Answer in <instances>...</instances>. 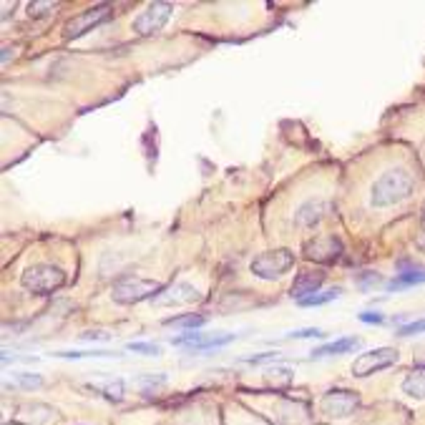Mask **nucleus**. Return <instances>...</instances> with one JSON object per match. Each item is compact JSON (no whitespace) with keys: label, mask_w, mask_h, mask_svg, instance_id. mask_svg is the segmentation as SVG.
I'll return each instance as SVG.
<instances>
[{"label":"nucleus","mask_w":425,"mask_h":425,"mask_svg":"<svg viewBox=\"0 0 425 425\" xmlns=\"http://www.w3.org/2000/svg\"><path fill=\"white\" fill-rule=\"evenodd\" d=\"M413 189H415V179H413V174L408 169L403 167L388 169L370 187V204L375 209H385V207L405 202L413 194Z\"/></svg>","instance_id":"nucleus-1"},{"label":"nucleus","mask_w":425,"mask_h":425,"mask_svg":"<svg viewBox=\"0 0 425 425\" xmlns=\"http://www.w3.org/2000/svg\"><path fill=\"white\" fill-rule=\"evenodd\" d=\"M21 285L33 294H50L66 285V272L53 265H33L23 272Z\"/></svg>","instance_id":"nucleus-2"},{"label":"nucleus","mask_w":425,"mask_h":425,"mask_svg":"<svg viewBox=\"0 0 425 425\" xmlns=\"http://www.w3.org/2000/svg\"><path fill=\"white\" fill-rule=\"evenodd\" d=\"M164 292V287L153 279H141V277H126L121 282H116L111 290L113 302L119 305H136V302L153 300L156 294Z\"/></svg>","instance_id":"nucleus-3"},{"label":"nucleus","mask_w":425,"mask_h":425,"mask_svg":"<svg viewBox=\"0 0 425 425\" xmlns=\"http://www.w3.org/2000/svg\"><path fill=\"white\" fill-rule=\"evenodd\" d=\"M294 254L290 249H272L265 254H257L252 259V274L259 279H279L287 270H292Z\"/></svg>","instance_id":"nucleus-4"},{"label":"nucleus","mask_w":425,"mask_h":425,"mask_svg":"<svg viewBox=\"0 0 425 425\" xmlns=\"http://www.w3.org/2000/svg\"><path fill=\"white\" fill-rule=\"evenodd\" d=\"M397 363V350L395 348H375L368 350L363 355H357V360L352 363V375L355 377H368L377 370H385Z\"/></svg>","instance_id":"nucleus-5"},{"label":"nucleus","mask_w":425,"mask_h":425,"mask_svg":"<svg viewBox=\"0 0 425 425\" xmlns=\"http://www.w3.org/2000/svg\"><path fill=\"white\" fill-rule=\"evenodd\" d=\"M171 10H174L171 3H151V6H147L144 13L136 15V21H133V30H136L139 35L159 33V30L167 26L169 18H171Z\"/></svg>","instance_id":"nucleus-6"},{"label":"nucleus","mask_w":425,"mask_h":425,"mask_svg":"<svg viewBox=\"0 0 425 425\" xmlns=\"http://www.w3.org/2000/svg\"><path fill=\"white\" fill-rule=\"evenodd\" d=\"M108 18H111V6L91 8V10H86V13L76 15L73 21L66 23V28H63V35H66L68 41H73V38H81V35H86L91 28H96V26L106 23Z\"/></svg>","instance_id":"nucleus-7"},{"label":"nucleus","mask_w":425,"mask_h":425,"mask_svg":"<svg viewBox=\"0 0 425 425\" xmlns=\"http://www.w3.org/2000/svg\"><path fill=\"white\" fill-rule=\"evenodd\" d=\"M342 254V242L337 237H317L305 244V257L310 262H334Z\"/></svg>","instance_id":"nucleus-8"},{"label":"nucleus","mask_w":425,"mask_h":425,"mask_svg":"<svg viewBox=\"0 0 425 425\" xmlns=\"http://www.w3.org/2000/svg\"><path fill=\"white\" fill-rule=\"evenodd\" d=\"M357 408V395L348 390H332L322 397V413L330 418H348Z\"/></svg>","instance_id":"nucleus-9"},{"label":"nucleus","mask_w":425,"mask_h":425,"mask_svg":"<svg viewBox=\"0 0 425 425\" xmlns=\"http://www.w3.org/2000/svg\"><path fill=\"white\" fill-rule=\"evenodd\" d=\"M196 300H199V290L187 285V282H179V285L169 287L161 294H156L151 302L156 307H171V305H189V302H196Z\"/></svg>","instance_id":"nucleus-10"},{"label":"nucleus","mask_w":425,"mask_h":425,"mask_svg":"<svg viewBox=\"0 0 425 425\" xmlns=\"http://www.w3.org/2000/svg\"><path fill=\"white\" fill-rule=\"evenodd\" d=\"M322 282H325V274L322 272L297 274V279H294V285H292V297L300 302V300H305V297H310V294L320 292Z\"/></svg>","instance_id":"nucleus-11"},{"label":"nucleus","mask_w":425,"mask_h":425,"mask_svg":"<svg viewBox=\"0 0 425 425\" xmlns=\"http://www.w3.org/2000/svg\"><path fill=\"white\" fill-rule=\"evenodd\" d=\"M413 285H425V270L423 267H408V265H400V274L395 279L388 282V290H405V287H413Z\"/></svg>","instance_id":"nucleus-12"},{"label":"nucleus","mask_w":425,"mask_h":425,"mask_svg":"<svg viewBox=\"0 0 425 425\" xmlns=\"http://www.w3.org/2000/svg\"><path fill=\"white\" fill-rule=\"evenodd\" d=\"M360 348V337H342V340H334L322 345L312 352V357H328V355H345V352H352V350Z\"/></svg>","instance_id":"nucleus-13"},{"label":"nucleus","mask_w":425,"mask_h":425,"mask_svg":"<svg viewBox=\"0 0 425 425\" xmlns=\"http://www.w3.org/2000/svg\"><path fill=\"white\" fill-rule=\"evenodd\" d=\"M322 211H325V202H320V199H310V202H305L300 209H297L294 219H297L300 227H314V224L322 219Z\"/></svg>","instance_id":"nucleus-14"},{"label":"nucleus","mask_w":425,"mask_h":425,"mask_svg":"<svg viewBox=\"0 0 425 425\" xmlns=\"http://www.w3.org/2000/svg\"><path fill=\"white\" fill-rule=\"evenodd\" d=\"M403 393L410 397H425V368H415L403 380Z\"/></svg>","instance_id":"nucleus-15"},{"label":"nucleus","mask_w":425,"mask_h":425,"mask_svg":"<svg viewBox=\"0 0 425 425\" xmlns=\"http://www.w3.org/2000/svg\"><path fill=\"white\" fill-rule=\"evenodd\" d=\"M342 294V287H332V290H325V292H314L305 300H300V307H320V305H328V302L337 300Z\"/></svg>","instance_id":"nucleus-16"},{"label":"nucleus","mask_w":425,"mask_h":425,"mask_svg":"<svg viewBox=\"0 0 425 425\" xmlns=\"http://www.w3.org/2000/svg\"><path fill=\"white\" fill-rule=\"evenodd\" d=\"M229 342H234V334L224 332V334H211V337H204L196 342V345H191V350L194 352H199V350H216V348H224V345H229Z\"/></svg>","instance_id":"nucleus-17"},{"label":"nucleus","mask_w":425,"mask_h":425,"mask_svg":"<svg viewBox=\"0 0 425 425\" xmlns=\"http://www.w3.org/2000/svg\"><path fill=\"white\" fill-rule=\"evenodd\" d=\"M204 322H207V317H204V314H184V317H169L164 325H169V328L196 330V328H202Z\"/></svg>","instance_id":"nucleus-18"},{"label":"nucleus","mask_w":425,"mask_h":425,"mask_svg":"<svg viewBox=\"0 0 425 425\" xmlns=\"http://www.w3.org/2000/svg\"><path fill=\"white\" fill-rule=\"evenodd\" d=\"M93 390L104 393L108 400H116L119 403L121 397H124V380H108V383H101V385H91Z\"/></svg>","instance_id":"nucleus-19"},{"label":"nucleus","mask_w":425,"mask_h":425,"mask_svg":"<svg viewBox=\"0 0 425 425\" xmlns=\"http://www.w3.org/2000/svg\"><path fill=\"white\" fill-rule=\"evenodd\" d=\"M13 385L15 388H23V390H33V388H41L43 385V377L30 375V372H18V375L13 377Z\"/></svg>","instance_id":"nucleus-20"},{"label":"nucleus","mask_w":425,"mask_h":425,"mask_svg":"<svg viewBox=\"0 0 425 425\" xmlns=\"http://www.w3.org/2000/svg\"><path fill=\"white\" fill-rule=\"evenodd\" d=\"M129 350L131 352H139V355H159L161 348L153 345V342H129Z\"/></svg>","instance_id":"nucleus-21"},{"label":"nucleus","mask_w":425,"mask_h":425,"mask_svg":"<svg viewBox=\"0 0 425 425\" xmlns=\"http://www.w3.org/2000/svg\"><path fill=\"white\" fill-rule=\"evenodd\" d=\"M420 332H425V317L423 320H413V322H408V325H400V328H397V334H400V337H410V334H420Z\"/></svg>","instance_id":"nucleus-22"},{"label":"nucleus","mask_w":425,"mask_h":425,"mask_svg":"<svg viewBox=\"0 0 425 425\" xmlns=\"http://www.w3.org/2000/svg\"><path fill=\"white\" fill-rule=\"evenodd\" d=\"M139 385L144 388V393H151L156 390V388H161V385H167V375H144L139 377Z\"/></svg>","instance_id":"nucleus-23"},{"label":"nucleus","mask_w":425,"mask_h":425,"mask_svg":"<svg viewBox=\"0 0 425 425\" xmlns=\"http://www.w3.org/2000/svg\"><path fill=\"white\" fill-rule=\"evenodd\" d=\"M290 340H307V337H322V330L317 328H305V330H292L287 334Z\"/></svg>","instance_id":"nucleus-24"},{"label":"nucleus","mask_w":425,"mask_h":425,"mask_svg":"<svg viewBox=\"0 0 425 425\" xmlns=\"http://www.w3.org/2000/svg\"><path fill=\"white\" fill-rule=\"evenodd\" d=\"M380 282H383V277L375 272H363L357 277V285L363 287V290H368V287H372V285H380Z\"/></svg>","instance_id":"nucleus-25"},{"label":"nucleus","mask_w":425,"mask_h":425,"mask_svg":"<svg viewBox=\"0 0 425 425\" xmlns=\"http://www.w3.org/2000/svg\"><path fill=\"white\" fill-rule=\"evenodd\" d=\"M357 317H360V322H365V325H383L385 322V317L380 312H360Z\"/></svg>","instance_id":"nucleus-26"},{"label":"nucleus","mask_w":425,"mask_h":425,"mask_svg":"<svg viewBox=\"0 0 425 425\" xmlns=\"http://www.w3.org/2000/svg\"><path fill=\"white\" fill-rule=\"evenodd\" d=\"M53 8H58V3H30L28 6V10H30V15H43V10H53Z\"/></svg>","instance_id":"nucleus-27"},{"label":"nucleus","mask_w":425,"mask_h":425,"mask_svg":"<svg viewBox=\"0 0 425 425\" xmlns=\"http://www.w3.org/2000/svg\"><path fill=\"white\" fill-rule=\"evenodd\" d=\"M272 360H277V352H265V355L247 357L244 363H249V365H259V363H272Z\"/></svg>","instance_id":"nucleus-28"},{"label":"nucleus","mask_w":425,"mask_h":425,"mask_svg":"<svg viewBox=\"0 0 425 425\" xmlns=\"http://www.w3.org/2000/svg\"><path fill=\"white\" fill-rule=\"evenodd\" d=\"M108 334L106 332H86V334H81V340H106Z\"/></svg>","instance_id":"nucleus-29"},{"label":"nucleus","mask_w":425,"mask_h":425,"mask_svg":"<svg viewBox=\"0 0 425 425\" xmlns=\"http://www.w3.org/2000/svg\"><path fill=\"white\" fill-rule=\"evenodd\" d=\"M8 61H10V48L3 50V63H8Z\"/></svg>","instance_id":"nucleus-30"},{"label":"nucleus","mask_w":425,"mask_h":425,"mask_svg":"<svg viewBox=\"0 0 425 425\" xmlns=\"http://www.w3.org/2000/svg\"><path fill=\"white\" fill-rule=\"evenodd\" d=\"M423 219H425V204H423Z\"/></svg>","instance_id":"nucleus-31"}]
</instances>
